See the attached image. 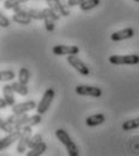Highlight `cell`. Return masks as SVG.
Masks as SVG:
<instances>
[{
  "label": "cell",
  "mask_w": 139,
  "mask_h": 156,
  "mask_svg": "<svg viewBox=\"0 0 139 156\" xmlns=\"http://www.w3.org/2000/svg\"><path fill=\"white\" fill-rule=\"evenodd\" d=\"M55 135H57V137H58V139L62 143V145L66 148L68 155L70 156L79 155V149H78V147L76 145V143L72 140V138L70 137V135H68L65 130L58 129V130L55 131Z\"/></svg>",
  "instance_id": "obj_1"
},
{
  "label": "cell",
  "mask_w": 139,
  "mask_h": 156,
  "mask_svg": "<svg viewBox=\"0 0 139 156\" xmlns=\"http://www.w3.org/2000/svg\"><path fill=\"white\" fill-rule=\"evenodd\" d=\"M54 96H55V91L52 88H49V89H47L44 91L43 96L41 98L40 103L37 105V108H36L39 114L42 115V114H44L49 109V107H50V105H52V102L54 100Z\"/></svg>",
  "instance_id": "obj_2"
},
{
  "label": "cell",
  "mask_w": 139,
  "mask_h": 156,
  "mask_svg": "<svg viewBox=\"0 0 139 156\" xmlns=\"http://www.w3.org/2000/svg\"><path fill=\"white\" fill-rule=\"evenodd\" d=\"M109 62L113 65H137V64H139V55H137V54L110 55Z\"/></svg>",
  "instance_id": "obj_3"
},
{
  "label": "cell",
  "mask_w": 139,
  "mask_h": 156,
  "mask_svg": "<svg viewBox=\"0 0 139 156\" xmlns=\"http://www.w3.org/2000/svg\"><path fill=\"white\" fill-rule=\"evenodd\" d=\"M31 129H33L31 126H26V127L22 129V135L17 143V153L18 154H23L24 151H26V148H29V140H30V137L33 136Z\"/></svg>",
  "instance_id": "obj_4"
},
{
  "label": "cell",
  "mask_w": 139,
  "mask_h": 156,
  "mask_svg": "<svg viewBox=\"0 0 139 156\" xmlns=\"http://www.w3.org/2000/svg\"><path fill=\"white\" fill-rule=\"evenodd\" d=\"M43 15H44V18H43V22H44V27L48 31H53L55 29V22L58 20H60V15L55 13L50 7H46L43 9Z\"/></svg>",
  "instance_id": "obj_5"
},
{
  "label": "cell",
  "mask_w": 139,
  "mask_h": 156,
  "mask_svg": "<svg viewBox=\"0 0 139 156\" xmlns=\"http://www.w3.org/2000/svg\"><path fill=\"white\" fill-rule=\"evenodd\" d=\"M67 61H68V64L75 70H77L79 72L82 76H89L90 75V69L78 57H76V55H67Z\"/></svg>",
  "instance_id": "obj_6"
},
{
  "label": "cell",
  "mask_w": 139,
  "mask_h": 156,
  "mask_svg": "<svg viewBox=\"0 0 139 156\" xmlns=\"http://www.w3.org/2000/svg\"><path fill=\"white\" fill-rule=\"evenodd\" d=\"M76 93L80 96H91V98H101L102 90L97 87L90 85H78L76 88Z\"/></svg>",
  "instance_id": "obj_7"
},
{
  "label": "cell",
  "mask_w": 139,
  "mask_h": 156,
  "mask_svg": "<svg viewBox=\"0 0 139 156\" xmlns=\"http://www.w3.org/2000/svg\"><path fill=\"white\" fill-rule=\"evenodd\" d=\"M53 53L55 55H77L79 53V48L77 46L57 44L53 47Z\"/></svg>",
  "instance_id": "obj_8"
},
{
  "label": "cell",
  "mask_w": 139,
  "mask_h": 156,
  "mask_svg": "<svg viewBox=\"0 0 139 156\" xmlns=\"http://www.w3.org/2000/svg\"><path fill=\"white\" fill-rule=\"evenodd\" d=\"M34 108H37V103L34 100L30 101H25L22 103H16L15 106H12V113L20 114V113H26L29 111H33Z\"/></svg>",
  "instance_id": "obj_9"
},
{
  "label": "cell",
  "mask_w": 139,
  "mask_h": 156,
  "mask_svg": "<svg viewBox=\"0 0 139 156\" xmlns=\"http://www.w3.org/2000/svg\"><path fill=\"white\" fill-rule=\"evenodd\" d=\"M20 135H22V130H17V131L10 132L6 137L1 138L0 139V150H4L6 148H9L11 144H13L15 142H17L19 139Z\"/></svg>",
  "instance_id": "obj_10"
},
{
  "label": "cell",
  "mask_w": 139,
  "mask_h": 156,
  "mask_svg": "<svg viewBox=\"0 0 139 156\" xmlns=\"http://www.w3.org/2000/svg\"><path fill=\"white\" fill-rule=\"evenodd\" d=\"M134 36V30L132 28H126L120 31H115L110 35L112 41H123V40L132 39Z\"/></svg>",
  "instance_id": "obj_11"
},
{
  "label": "cell",
  "mask_w": 139,
  "mask_h": 156,
  "mask_svg": "<svg viewBox=\"0 0 139 156\" xmlns=\"http://www.w3.org/2000/svg\"><path fill=\"white\" fill-rule=\"evenodd\" d=\"M15 90L12 88V85H4L2 87V94H4V98L7 101L9 106H15L16 105V98H15Z\"/></svg>",
  "instance_id": "obj_12"
},
{
  "label": "cell",
  "mask_w": 139,
  "mask_h": 156,
  "mask_svg": "<svg viewBox=\"0 0 139 156\" xmlns=\"http://www.w3.org/2000/svg\"><path fill=\"white\" fill-rule=\"evenodd\" d=\"M40 122H42V115L41 114H36V115H33V117H28L24 121H22L19 125H17L19 129H23V127H26V126H36L39 125Z\"/></svg>",
  "instance_id": "obj_13"
},
{
  "label": "cell",
  "mask_w": 139,
  "mask_h": 156,
  "mask_svg": "<svg viewBox=\"0 0 139 156\" xmlns=\"http://www.w3.org/2000/svg\"><path fill=\"white\" fill-rule=\"evenodd\" d=\"M104 120H106V117L103 114L99 113V114H94V115H90V117L86 118L85 124L90 127H94V126H99L101 124H103Z\"/></svg>",
  "instance_id": "obj_14"
},
{
  "label": "cell",
  "mask_w": 139,
  "mask_h": 156,
  "mask_svg": "<svg viewBox=\"0 0 139 156\" xmlns=\"http://www.w3.org/2000/svg\"><path fill=\"white\" fill-rule=\"evenodd\" d=\"M46 150H47V144H46L44 142H41L40 144H37L36 147L31 148L30 151L26 153V155L28 156H40V155H42Z\"/></svg>",
  "instance_id": "obj_15"
},
{
  "label": "cell",
  "mask_w": 139,
  "mask_h": 156,
  "mask_svg": "<svg viewBox=\"0 0 139 156\" xmlns=\"http://www.w3.org/2000/svg\"><path fill=\"white\" fill-rule=\"evenodd\" d=\"M0 129H1L4 132H7V133L13 132V131H17V130H22L17 125H15V124L7 121V119H6V120H2V119L0 120Z\"/></svg>",
  "instance_id": "obj_16"
},
{
  "label": "cell",
  "mask_w": 139,
  "mask_h": 156,
  "mask_svg": "<svg viewBox=\"0 0 139 156\" xmlns=\"http://www.w3.org/2000/svg\"><path fill=\"white\" fill-rule=\"evenodd\" d=\"M12 20L13 22L18 23V24H22V25H29L31 23L33 18L28 15H20V13H13L12 16Z\"/></svg>",
  "instance_id": "obj_17"
},
{
  "label": "cell",
  "mask_w": 139,
  "mask_h": 156,
  "mask_svg": "<svg viewBox=\"0 0 139 156\" xmlns=\"http://www.w3.org/2000/svg\"><path fill=\"white\" fill-rule=\"evenodd\" d=\"M136 129H139V118L126 120L122 122V130L123 131H131V130H136Z\"/></svg>",
  "instance_id": "obj_18"
},
{
  "label": "cell",
  "mask_w": 139,
  "mask_h": 156,
  "mask_svg": "<svg viewBox=\"0 0 139 156\" xmlns=\"http://www.w3.org/2000/svg\"><path fill=\"white\" fill-rule=\"evenodd\" d=\"M11 85H12L13 90H15L17 94L22 95V96H26L28 93H29V89H28L26 84H23V83H20V82H13Z\"/></svg>",
  "instance_id": "obj_19"
},
{
  "label": "cell",
  "mask_w": 139,
  "mask_h": 156,
  "mask_svg": "<svg viewBox=\"0 0 139 156\" xmlns=\"http://www.w3.org/2000/svg\"><path fill=\"white\" fill-rule=\"evenodd\" d=\"M101 2V0H84L80 4V10L82 11H90L95 7H97Z\"/></svg>",
  "instance_id": "obj_20"
},
{
  "label": "cell",
  "mask_w": 139,
  "mask_h": 156,
  "mask_svg": "<svg viewBox=\"0 0 139 156\" xmlns=\"http://www.w3.org/2000/svg\"><path fill=\"white\" fill-rule=\"evenodd\" d=\"M29 117L26 113H20V114H16V113H13L12 115H10V117L7 118V121H10V122H12V124H15V125H19L22 121H24L26 118Z\"/></svg>",
  "instance_id": "obj_21"
},
{
  "label": "cell",
  "mask_w": 139,
  "mask_h": 156,
  "mask_svg": "<svg viewBox=\"0 0 139 156\" xmlns=\"http://www.w3.org/2000/svg\"><path fill=\"white\" fill-rule=\"evenodd\" d=\"M16 76H17V75H16L13 71H11V70L1 71V72H0V82H1V83H4V82L12 80V79H15Z\"/></svg>",
  "instance_id": "obj_22"
},
{
  "label": "cell",
  "mask_w": 139,
  "mask_h": 156,
  "mask_svg": "<svg viewBox=\"0 0 139 156\" xmlns=\"http://www.w3.org/2000/svg\"><path fill=\"white\" fill-rule=\"evenodd\" d=\"M29 78H30V72L26 67H22L18 72V79H19L20 83L23 84H28L29 82Z\"/></svg>",
  "instance_id": "obj_23"
},
{
  "label": "cell",
  "mask_w": 139,
  "mask_h": 156,
  "mask_svg": "<svg viewBox=\"0 0 139 156\" xmlns=\"http://www.w3.org/2000/svg\"><path fill=\"white\" fill-rule=\"evenodd\" d=\"M28 13L33 20H43L44 15H43V10H36V9H28Z\"/></svg>",
  "instance_id": "obj_24"
},
{
  "label": "cell",
  "mask_w": 139,
  "mask_h": 156,
  "mask_svg": "<svg viewBox=\"0 0 139 156\" xmlns=\"http://www.w3.org/2000/svg\"><path fill=\"white\" fill-rule=\"evenodd\" d=\"M26 1H29V0H5V1H4V7L7 9V10H11V9H13L15 6L22 5V4L26 2Z\"/></svg>",
  "instance_id": "obj_25"
},
{
  "label": "cell",
  "mask_w": 139,
  "mask_h": 156,
  "mask_svg": "<svg viewBox=\"0 0 139 156\" xmlns=\"http://www.w3.org/2000/svg\"><path fill=\"white\" fill-rule=\"evenodd\" d=\"M41 142H43L42 135H40V133H36V135L31 136V137H30V140H29V148L31 149V148L36 147L37 144H40Z\"/></svg>",
  "instance_id": "obj_26"
},
{
  "label": "cell",
  "mask_w": 139,
  "mask_h": 156,
  "mask_svg": "<svg viewBox=\"0 0 139 156\" xmlns=\"http://www.w3.org/2000/svg\"><path fill=\"white\" fill-rule=\"evenodd\" d=\"M47 4H48V7H50L55 13L60 15V11H59V6H58V1L57 0H46ZM61 16V15H60Z\"/></svg>",
  "instance_id": "obj_27"
},
{
  "label": "cell",
  "mask_w": 139,
  "mask_h": 156,
  "mask_svg": "<svg viewBox=\"0 0 139 156\" xmlns=\"http://www.w3.org/2000/svg\"><path fill=\"white\" fill-rule=\"evenodd\" d=\"M0 27L1 28H9L10 27V20H7L2 13H0Z\"/></svg>",
  "instance_id": "obj_28"
},
{
  "label": "cell",
  "mask_w": 139,
  "mask_h": 156,
  "mask_svg": "<svg viewBox=\"0 0 139 156\" xmlns=\"http://www.w3.org/2000/svg\"><path fill=\"white\" fill-rule=\"evenodd\" d=\"M84 0H67V4L70 7H73V6H80V4Z\"/></svg>",
  "instance_id": "obj_29"
},
{
  "label": "cell",
  "mask_w": 139,
  "mask_h": 156,
  "mask_svg": "<svg viewBox=\"0 0 139 156\" xmlns=\"http://www.w3.org/2000/svg\"><path fill=\"white\" fill-rule=\"evenodd\" d=\"M7 106H9V103H7V101L5 100V98H0V108H1V109H5Z\"/></svg>",
  "instance_id": "obj_30"
},
{
  "label": "cell",
  "mask_w": 139,
  "mask_h": 156,
  "mask_svg": "<svg viewBox=\"0 0 139 156\" xmlns=\"http://www.w3.org/2000/svg\"><path fill=\"white\" fill-rule=\"evenodd\" d=\"M134 1H136V2H139V0H134Z\"/></svg>",
  "instance_id": "obj_31"
},
{
  "label": "cell",
  "mask_w": 139,
  "mask_h": 156,
  "mask_svg": "<svg viewBox=\"0 0 139 156\" xmlns=\"http://www.w3.org/2000/svg\"><path fill=\"white\" fill-rule=\"evenodd\" d=\"M2 1H5V0H2Z\"/></svg>",
  "instance_id": "obj_32"
}]
</instances>
